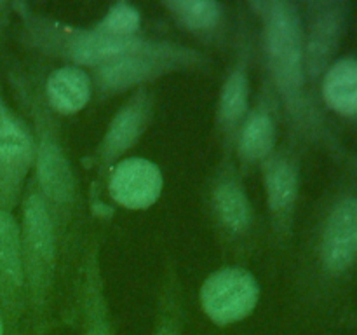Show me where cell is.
Masks as SVG:
<instances>
[{"instance_id":"9a60e30c","label":"cell","mask_w":357,"mask_h":335,"mask_svg":"<svg viewBox=\"0 0 357 335\" xmlns=\"http://www.w3.org/2000/svg\"><path fill=\"white\" fill-rule=\"evenodd\" d=\"M26 309L20 222L10 209L0 208V314L3 323L16 327Z\"/></svg>"},{"instance_id":"30bf717a","label":"cell","mask_w":357,"mask_h":335,"mask_svg":"<svg viewBox=\"0 0 357 335\" xmlns=\"http://www.w3.org/2000/svg\"><path fill=\"white\" fill-rule=\"evenodd\" d=\"M300 13L305 73L314 89L337 59L351 6L342 0H312L300 3Z\"/></svg>"},{"instance_id":"3957f363","label":"cell","mask_w":357,"mask_h":335,"mask_svg":"<svg viewBox=\"0 0 357 335\" xmlns=\"http://www.w3.org/2000/svg\"><path fill=\"white\" fill-rule=\"evenodd\" d=\"M13 86L30 117L33 133V180L54 220L59 246H65L73 236L82 211V195L61 124L45 101L44 80L40 75L16 68L13 73Z\"/></svg>"},{"instance_id":"cb8c5ba5","label":"cell","mask_w":357,"mask_h":335,"mask_svg":"<svg viewBox=\"0 0 357 335\" xmlns=\"http://www.w3.org/2000/svg\"><path fill=\"white\" fill-rule=\"evenodd\" d=\"M0 335H3V318L0 314Z\"/></svg>"},{"instance_id":"5b68a950","label":"cell","mask_w":357,"mask_h":335,"mask_svg":"<svg viewBox=\"0 0 357 335\" xmlns=\"http://www.w3.org/2000/svg\"><path fill=\"white\" fill-rule=\"evenodd\" d=\"M10 6L21 20V40L26 47L79 68H96L124 52L136 38L142 37L117 38L107 34L98 23L89 28L72 27L35 13L28 3L14 2Z\"/></svg>"},{"instance_id":"ba28073f","label":"cell","mask_w":357,"mask_h":335,"mask_svg":"<svg viewBox=\"0 0 357 335\" xmlns=\"http://www.w3.org/2000/svg\"><path fill=\"white\" fill-rule=\"evenodd\" d=\"M257 54L253 23L243 16L236 27L232 58L227 66L215 110V131L223 154H232L237 135L251 107V68Z\"/></svg>"},{"instance_id":"2e32d148","label":"cell","mask_w":357,"mask_h":335,"mask_svg":"<svg viewBox=\"0 0 357 335\" xmlns=\"http://www.w3.org/2000/svg\"><path fill=\"white\" fill-rule=\"evenodd\" d=\"M164 177L155 163L143 157L119 161L107 178V191L112 201L126 209H146L159 201Z\"/></svg>"},{"instance_id":"44dd1931","label":"cell","mask_w":357,"mask_h":335,"mask_svg":"<svg viewBox=\"0 0 357 335\" xmlns=\"http://www.w3.org/2000/svg\"><path fill=\"white\" fill-rule=\"evenodd\" d=\"M181 323H183V286L174 265H169L160 288L159 318L153 335H180Z\"/></svg>"},{"instance_id":"4fadbf2b","label":"cell","mask_w":357,"mask_h":335,"mask_svg":"<svg viewBox=\"0 0 357 335\" xmlns=\"http://www.w3.org/2000/svg\"><path fill=\"white\" fill-rule=\"evenodd\" d=\"M281 117L282 110L278 94L271 80L261 72L257 96L251 101L234 147V157L244 177L260 168L278 149Z\"/></svg>"},{"instance_id":"8992f818","label":"cell","mask_w":357,"mask_h":335,"mask_svg":"<svg viewBox=\"0 0 357 335\" xmlns=\"http://www.w3.org/2000/svg\"><path fill=\"white\" fill-rule=\"evenodd\" d=\"M21 255H23L26 307L37 320L47 314L58 271L59 237L49 206L33 178L21 195Z\"/></svg>"},{"instance_id":"8fae6325","label":"cell","mask_w":357,"mask_h":335,"mask_svg":"<svg viewBox=\"0 0 357 335\" xmlns=\"http://www.w3.org/2000/svg\"><path fill=\"white\" fill-rule=\"evenodd\" d=\"M33 133L6 100L0 80V208L13 211L33 170Z\"/></svg>"},{"instance_id":"7402d4cb","label":"cell","mask_w":357,"mask_h":335,"mask_svg":"<svg viewBox=\"0 0 357 335\" xmlns=\"http://www.w3.org/2000/svg\"><path fill=\"white\" fill-rule=\"evenodd\" d=\"M98 24L112 37L135 38L139 37V30H142V14L131 3L115 2L98 21Z\"/></svg>"},{"instance_id":"e0dca14e","label":"cell","mask_w":357,"mask_h":335,"mask_svg":"<svg viewBox=\"0 0 357 335\" xmlns=\"http://www.w3.org/2000/svg\"><path fill=\"white\" fill-rule=\"evenodd\" d=\"M103 274L100 264V241L96 236L84 248L77 278V297L82 313L84 335H114L110 306L105 295Z\"/></svg>"},{"instance_id":"5bb4252c","label":"cell","mask_w":357,"mask_h":335,"mask_svg":"<svg viewBox=\"0 0 357 335\" xmlns=\"http://www.w3.org/2000/svg\"><path fill=\"white\" fill-rule=\"evenodd\" d=\"M260 293L253 272L241 265H227L204 279L199 300L206 316L225 327L250 316L260 300Z\"/></svg>"},{"instance_id":"277c9868","label":"cell","mask_w":357,"mask_h":335,"mask_svg":"<svg viewBox=\"0 0 357 335\" xmlns=\"http://www.w3.org/2000/svg\"><path fill=\"white\" fill-rule=\"evenodd\" d=\"M211 58L197 47L167 38H136L124 52L91 70L96 98L117 96L149 87L160 77L176 72L209 70Z\"/></svg>"},{"instance_id":"d6986e66","label":"cell","mask_w":357,"mask_h":335,"mask_svg":"<svg viewBox=\"0 0 357 335\" xmlns=\"http://www.w3.org/2000/svg\"><path fill=\"white\" fill-rule=\"evenodd\" d=\"M44 98L58 117L79 114L93 98L91 75L79 66H59L45 77Z\"/></svg>"},{"instance_id":"52a82bcc","label":"cell","mask_w":357,"mask_h":335,"mask_svg":"<svg viewBox=\"0 0 357 335\" xmlns=\"http://www.w3.org/2000/svg\"><path fill=\"white\" fill-rule=\"evenodd\" d=\"M204 209L225 253L236 258L253 253L260 222L232 154H223L206 181Z\"/></svg>"},{"instance_id":"7c38bea8","label":"cell","mask_w":357,"mask_h":335,"mask_svg":"<svg viewBox=\"0 0 357 335\" xmlns=\"http://www.w3.org/2000/svg\"><path fill=\"white\" fill-rule=\"evenodd\" d=\"M157 94L150 87H139L129 94L117 108L100 140L94 163L98 170V184H105L112 168L122 161V156L135 149L145 136L155 114Z\"/></svg>"},{"instance_id":"ffe728a7","label":"cell","mask_w":357,"mask_h":335,"mask_svg":"<svg viewBox=\"0 0 357 335\" xmlns=\"http://www.w3.org/2000/svg\"><path fill=\"white\" fill-rule=\"evenodd\" d=\"M324 107L345 119H357V58H337L319 82Z\"/></svg>"},{"instance_id":"ac0fdd59","label":"cell","mask_w":357,"mask_h":335,"mask_svg":"<svg viewBox=\"0 0 357 335\" xmlns=\"http://www.w3.org/2000/svg\"><path fill=\"white\" fill-rule=\"evenodd\" d=\"M160 6L169 13L181 30L204 42H223L229 21L225 6L215 0H164Z\"/></svg>"},{"instance_id":"603a6c76","label":"cell","mask_w":357,"mask_h":335,"mask_svg":"<svg viewBox=\"0 0 357 335\" xmlns=\"http://www.w3.org/2000/svg\"><path fill=\"white\" fill-rule=\"evenodd\" d=\"M13 13V6L7 2H0V31L6 28L7 20H9V14Z\"/></svg>"},{"instance_id":"7a4b0ae2","label":"cell","mask_w":357,"mask_h":335,"mask_svg":"<svg viewBox=\"0 0 357 335\" xmlns=\"http://www.w3.org/2000/svg\"><path fill=\"white\" fill-rule=\"evenodd\" d=\"M357 274V159L330 188L310 222L296 260V293L326 299Z\"/></svg>"},{"instance_id":"9c48e42d","label":"cell","mask_w":357,"mask_h":335,"mask_svg":"<svg viewBox=\"0 0 357 335\" xmlns=\"http://www.w3.org/2000/svg\"><path fill=\"white\" fill-rule=\"evenodd\" d=\"M302 143L286 138L260 166L264 174L271 236L284 248L293 237L300 192H302Z\"/></svg>"},{"instance_id":"6da1fadb","label":"cell","mask_w":357,"mask_h":335,"mask_svg":"<svg viewBox=\"0 0 357 335\" xmlns=\"http://www.w3.org/2000/svg\"><path fill=\"white\" fill-rule=\"evenodd\" d=\"M248 9L260 20L261 72L278 94L289 138L302 145L316 143L337 149V138L307 80L300 3L291 0L250 2Z\"/></svg>"}]
</instances>
